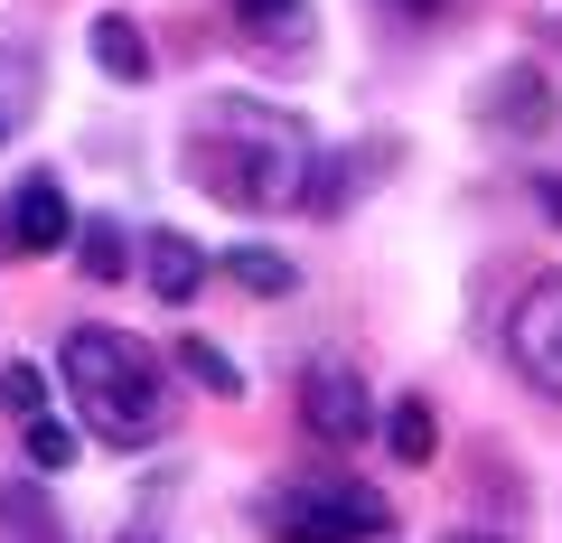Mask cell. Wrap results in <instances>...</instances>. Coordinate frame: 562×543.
I'll list each match as a JSON object with an SVG mask.
<instances>
[{"mask_svg": "<svg viewBox=\"0 0 562 543\" xmlns=\"http://www.w3.org/2000/svg\"><path fill=\"white\" fill-rule=\"evenodd\" d=\"M179 169L198 179V197L235 206V216H272V206H301L310 188V122L281 113L262 94H206L188 113Z\"/></svg>", "mask_w": 562, "mask_h": 543, "instance_id": "obj_1", "label": "cell"}, {"mask_svg": "<svg viewBox=\"0 0 562 543\" xmlns=\"http://www.w3.org/2000/svg\"><path fill=\"white\" fill-rule=\"evenodd\" d=\"M57 375L76 394V422L103 450H160L169 441V365L122 328H66Z\"/></svg>", "mask_w": 562, "mask_h": 543, "instance_id": "obj_2", "label": "cell"}, {"mask_svg": "<svg viewBox=\"0 0 562 543\" xmlns=\"http://www.w3.org/2000/svg\"><path fill=\"white\" fill-rule=\"evenodd\" d=\"M262 534L272 543H394V506H384L375 487L310 478V487L262 497Z\"/></svg>", "mask_w": 562, "mask_h": 543, "instance_id": "obj_3", "label": "cell"}, {"mask_svg": "<svg viewBox=\"0 0 562 543\" xmlns=\"http://www.w3.org/2000/svg\"><path fill=\"white\" fill-rule=\"evenodd\" d=\"M506 365H516L543 403H562V282L553 272L525 282L516 309H506Z\"/></svg>", "mask_w": 562, "mask_h": 543, "instance_id": "obj_4", "label": "cell"}, {"mask_svg": "<svg viewBox=\"0 0 562 543\" xmlns=\"http://www.w3.org/2000/svg\"><path fill=\"white\" fill-rule=\"evenodd\" d=\"M301 431L310 441H366L375 431V394H366L357 357H310L301 365Z\"/></svg>", "mask_w": 562, "mask_h": 543, "instance_id": "obj_5", "label": "cell"}, {"mask_svg": "<svg viewBox=\"0 0 562 543\" xmlns=\"http://www.w3.org/2000/svg\"><path fill=\"white\" fill-rule=\"evenodd\" d=\"M57 244H76V206H66V188L47 179V169H29V179L0 197V253L47 262Z\"/></svg>", "mask_w": 562, "mask_h": 543, "instance_id": "obj_6", "label": "cell"}, {"mask_svg": "<svg viewBox=\"0 0 562 543\" xmlns=\"http://www.w3.org/2000/svg\"><path fill=\"white\" fill-rule=\"evenodd\" d=\"M479 122H497V132H553V84H543L535 66H506L479 94Z\"/></svg>", "mask_w": 562, "mask_h": 543, "instance_id": "obj_7", "label": "cell"}, {"mask_svg": "<svg viewBox=\"0 0 562 543\" xmlns=\"http://www.w3.org/2000/svg\"><path fill=\"white\" fill-rule=\"evenodd\" d=\"M206 272H216V262H206L188 235H150V244H140V282H150V301H169V309H188V301H198V282H206Z\"/></svg>", "mask_w": 562, "mask_h": 543, "instance_id": "obj_8", "label": "cell"}, {"mask_svg": "<svg viewBox=\"0 0 562 543\" xmlns=\"http://www.w3.org/2000/svg\"><path fill=\"white\" fill-rule=\"evenodd\" d=\"M235 10V29L254 47H281V57H301L310 38H319V20H310V0H225Z\"/></svg>", "mask_w": 562, "mask_h": 543, "instance_id": "obj_9", "label": "cell"}, {"mask_svg": "<svg viewBox=\"0 0 562 543\" xmlns=\"http://www.w3.org/2000/svg\"><path fill=\"white\" fill-rule=\"evenodd\" d=\"M94 66L113 84H150V38H140L122 10H103V20H94Z\"/></svg>", "mask_w": 562, "mask_h": 543, "instance_id": "obj_10", "label": "cell"}, {"mask_svg": "<svg viewBox=\"0 0 562 543\" xmlns=\"http://www.w3.org/2000/svg\"><path fill=\"white\" fill-rule=\"evenodd\" d=\"M384 450H394L403 468H422V460H441V412H431V403H422V394H403L394 412H384Z\"/></svg>", "mask_w": 562, "mask_h": 543, "instance_id": "obj_11", "label": "cell"}, {"mask_svg": "<svg viewBox=\"0 0 562 543\" xmlns=\"http://www.w3.org/2000/svg\"><path fill=\"white\" fill-rule=\"evenodd\" d=\"M225 272H235V282L254 291V301H281V291H301V272H291V262L272 253V244H235V253H225Z\"/></svg>", "mask_w": 562, "mask_h": 543, "instance_id": "obj_12", "label": "cell"}, {"mask_svg": "<svg viewBox=\"0 0 562 543\" xmlns=\"http://www.w3.org/2000/svg\"><path fill=\"white\" fill-rule=\"evenodd\" d=\"M29 103H38V66H29V47L10 38V47H0V142L29 122Z\"/></svg>", "mask_w": 562, "mask_h": 543, "instance_id": "obj_13", "label": "cell"}, {"mask_svg": "<svg viewBox=\"0 0 562 543\" xmlns=\"http://www.w3.org/2000/svg\"><path fill=\"white\" fill-rule=\"evenodd\" d=\"M169 357H179V375H188V384H206L216 403H235V394H244V375L225 365V347H206V338H179Z\"/></svg>", "mask_w": 562, "mask_h": 543, "instance_id": "obj_14", "label": "cell"}, {"mask_svg": "<svg viewBox=\"0 0 562 543\" xmlns=\"http://www.w3.org/2000/svg\"><path fill=\"white\" fill-rule=\"evenodd\" d=\"M29 468L66 478V468H76V431H66V422H47V412H29Z\"/></svg>", "mask_w": 562, "mask_h": 543, "instance_id": "obj_15", "label": "cell"}, {"mask_svg": "<svg viewBox=\"0 0 562 543\" xmlns=\"http://www.w3.org/2000/svg\"><path fill=\"white\" fill-rule=\"evenodd\" d=\"M85 282H122V225H85Z\"/></svg>", "mask_w": 562, "mask_h": 543, "instance_id": "obj_16", "label": "cell"}, {"mask_svg": "<svg viewBox=\"0 0 562 543\" xmlns=\"http://www.w3.org/2000/svg\"><path fill=\"white\" fill-rule=\"evenodd\" d=\"M0 403H10L20 422H29V412H47V375H38V365H10V375H0Z\"/></svg>", "mask_w": 562, "mask_h": 543, "instance_id": "obj_17", "label": "cell"}, {"mask_svg": "<svg viewBox=\"0 0 562 543\" xmlns=\"http://www.w3.org/2000/svg\"><path fill=\"white\" fill-rule=\"evenodd\" d=\"M384 10H403V20H450V0H384Z\"/></svg>", "mask_w": 562, "mask_h": 543, "instance_id": "obj_18", "label": "cell"}, {"mask_svg": "<svg viewBox=\"0 0 562 543\" xmlns=\"http://www.w3.org/2000/svg\"><path fill=\"white\" fill-rule=\"evenodd\" d=\"M535 197H543V216H553V225H562V179H543V188H535Z\"/></svg>", "mask_w": 562, "mask_h": 543, "instance_id": "obj_19", "label": "cell"}, {"mask_svg": "<svg viewBox=\"0 0 562 543\" xmlns=\"http://www.w3.org/2000/svg\"><path fill=\"white\" fill-rule=\"evenodd\" d=\"M450 543H497V534H450Z\"/></svg>", "mask_w": 562, "mask_h": 543, "instance_id": "obj_20", "label": "cell"}]
</instances>
